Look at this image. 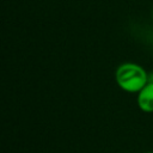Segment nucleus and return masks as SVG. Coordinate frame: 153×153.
<instances>
[{"instance_id":"1","label":"nucleus","mask_w":153,"mask_h":153,"mask_svg":"<svg viewBox=\"0 0 153 153\" xmlns=\"http://www.w3.org/2000/svg\"><path fill=\"white\" fill-rule=\"evenodd\" d=\"M115 81L122 91L137 93L149 81V75L141 65L136 62H123L115 71Z\"/></svg>"},{"instance_id":"2","label":"nucleus","mask_w":153,"mask_h":153,"mask_svg":"<svg viewBox=\"0 0 153 153\" xmlns=\"http://www.w3.org/2000/svg\"><path fill=\"white\" fill-rule=\"evenodd\" d=\"M136 103L142 112H153V80L149 81L136 93Z\"/></svg>"},{"instance_id":"3","label":"nucleus","mask_w":153,"mask_h":153,"mask_svg":"<svg viewBox=\"0 0 153 153\" xmlns=\"http://www.w3.org/2000/svg\"><path fill=\"white\" fill-rule=\"evenodd\" d=\"M145 153H153V152H145Z\"/></svg>"}]
</instances>
